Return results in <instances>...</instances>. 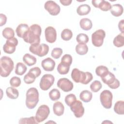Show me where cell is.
I'll use <instances>...</instances> for the list:
<instances>
[{
    "label": "cell",
    "mask_w": 124,
    "mask_h": 124,
    "mask_svg": "<svg viewBox=\"0 0 124 124\" xmlns=\"http://www.w3.org/2000/svg\"><path fill=\"white\" fill-rule=\"evenodd\" d=\"M92 3L95 8H98L103 11H108L110 10L111 5L109 2L104 0H92Z\"/></svg>",
    "instance_id": "9a60e30c"
},
{
    "label": "cell",
    "mask_w": 124,
    "mask_h": 124,
    "mask_svg": "<svg viewBox=\"0 0 124 124\" xmlns=\"http://www.w3.org/2000/svg\"><path fill=\"white\" fill-rule=\"evenodd\" d=\"M50 113L49 107L46 105H42L40 106L37 109L35 119L38 123H40L47 119Z\"/></svg>",
    "instance_id": "ba28073f"
},
{
    "label": "cell",
    "mask_w": 124,
    "mask_h": 124,
    "mask_svg": "<svg viewBox=\"0 0 124 124\" xmlns=\"http://www.w3.org/2000/svg\"><path fill=\"white\" fill-rule=\"evenodd\" d=\"M76 51L79 55H85L88 51V47L86 44H78L76 46Z\"/></svg>",
    "instance_id": "f1b7e54d"
},
{
    "label": "cell",
    "mask_w": 124,
    "mask_h": 124,
    "mask_svg": "<svg viewBox=\"0 0 124 124\" xmlns=\"http://www.w3.org/2000/svg\"><path fill=\"white\" fill-rule=\"evenodd\" d=\"M71 78L76 83H81L83 84H87L92 81L93 76L91 73L83 72L78 68H74L71 72Z\"/></svg>",
    "instance_id": "7a4b0ae2"
},
{
    "label": "cell",
    "mask_w": 124,
    "mask_h": 124,
    "mask_svg": "<svg viewBox=\"0 0 124 124\" xmlns=\"http://www.w3.org/2000/svg\"><path fill=\"white\" fill-rule=\"evenodd\" d=\"M113 95L111 92L107 90L103 91L100 95V102L104 108L109 109L112 106Z\"/></svg>",
    "instance_id": "8992f818"
},
{
    "label": "cell",
    "mask_w": 124,
    "mask_h": 124,
    "mask_svg": "<svg viewBox=\"0 0 124 124\" xmlns=\"http://www.w3.org/2000/svg\"><path fill=\"white\" fill-rule=\"evenodd\" d=\"M108 71V68L104 65H100L97 66L95 69V73L99 77H101L107 72Z\"/></svg>",
    "instance_id": "74e56055"
},
{
    "label": "cell",
    "mask_w": 124,
    "mask_h": 124,
    "mask_svg": "<svg viewBox=\"0 0 124 124\" xmlns=\"http://www.w3.org/2000/svg\"><path fill=\"white\" fill-rule=\"evenodd\" d=\"M56 123L55 122H50V121H49V122H46V123Z\"/></svg>",
    "instance_id": "c3c4849f"
},
{
    "label": "cell",
    "mask_w": 124,
    "mask_h": 124,
    "mask_svg": "<svg viewBox=\"0 0 124 124\" xmlns=\"http://www.w3.org/2000/svg\"><path fill=\"white\" fill-rule=\"evenodd\" d=\"M29 50L32 53L39 57H44L48 52L49 46L46 44H38L31 45L29 47Z\"/></svg>",
    "instance_id": "5b68a950"
},
{
    "label": "cell",
    "mask_w": 124,
    "mask_h": 124,
    "mask_svg": "<svg viewBox=\"0 0 124 124\" xmlns=\"http://www.w3.org/2000/svg\"><path fill=\"white\" fill-rule=\"evenodd\" d=\"M21 79L17 77H13L10 80V84L13 87H18L21 84Z\"/></svg>",
    "instance_id": "60d3db41"
},
{
    "label": "cell",
    "mask_w": 124,
    "mask_h": 124,
    "mask_svg": "<svg viewBox=\"0 0 124 124\" xmlns=\"http://www.w3.org/2000/svg\"><path fill=\"white\" fill-rule=\"evenodd\" d=\"M70 65V64L61 62L57 66V71L61 75H66L69 71Z\"/></svg>",
    "instance_id": "cb8c5ba5"
},
{
    "label": "cell",
    "mask_w": 124,
    "mask_h": 124,
    "mask_svg": "<svg viewBox=\"0 0 124 124\" xmlns=\"http://www.w3.org/2000/svg\"><path fill=\"white\" fill-rule=\"evenodd\" d=\"M49 97L52 101H56L60 99L61 93L57 89H53L49 93Z\"/></svg>",
    "instance_id": "d6a6232c"
},
{
    "label": "cell",
    "mask_w": 124,
    "mask_h": 124,
    "mask_svg": "<svg viewBox=\"0 0 124 124\" xmlns=\"http://www.w3.org/2000/svg\"><path fill=\"white\" fill-rule=\"evenodd\" d=\"M57 86L65 92H68L72 90L74 87L73 83L67 78L59 79L57 83Z\"/></svg>",
    "instance_id": "4fadbf2b"
},
{
    "label": "cell",
    "mask_w": 124,
    "mask_h": 124,
    "mask_svg": "<svg viewBox=\"0 0 124 124\" xmlns=\"http://www.w3.org/2000/svg\"><path fill=\"white\" fill-rule=\"evenodd\" d=\"M114 110L115 113L119 115L124 114V102L123 100L118 101L115 103L114 106Z\"/></svg>",
    "instance_id": "83f0119b"
},
{
    "label": "cell",
    "mask_w": 124,
    "mask_h": 124,
    "mask_svg": "<svg viewBox=\"0 0 124 124\" xmlns=\"http://www.w3.org/2000/svg\"><path fill=\"white\" fill-rule=\"evenodd\" d=\"M61 35V38L62 40L64 41H69L72 38L73 36V33L70 30L68 29H65L62 31Z\"/></svg>",
    "instance_id": "1f68e13d"
},
{
    "label": "cell",
    "mask_w": 124,
    "mask_h": 124,
    "mask_svg": "<svg viewBox=\"0 0 124 124\" xmlns=\"http://www.w3.org/2000/svg\"><path fill=\"white\" fill-rule=\"evenodd\" d=\"M113 45L117 47H121L124 45V33H121L117 35L113 39Z\"/></svg>",
    "instance_id": "4316f807"
},
{
    "label": "cell",
    "mask_w": 124,
    "mask_h": 124,
    "mask_svg": "<svg viewBox=\"0 0 124 124\" xmlns=\"http://www.w3.org/2000/svg\"><path fill=\"white\" fill-rule=\"evenodd\" d=\"M0 76L2 77L9 76L14 67L13 61L8 56H3L0 60Z\"/></svg>",
    "instance_id": "277c9868"
},
{
    "label": "cell",
    "mask_w": 124,
    "mask_h": 124,
    "mask_svg": "<svg viewBox=\"0 0 124 124\" xmlns=\"http://www.w3.org/2000/svg\"><path fill=\"white\" fill-rule=\"evenodd\" d=\"M76 100H77V98L76 95L73 93H71L65 96L64 99V101L66 104L69 107H70L71 104Z\"/></svg>",
    "instance_id": "ab89813d"
},
{
    "label": "cell",
    "mask_w": 124,
    "mask_h": 124,
    "mask_svg": "<svg viewBox=\"0 0 124 124\" xmlns=\"http://www.w3.org/2000/svg\"><path fill=\"white\" fill-rule=\"evenodd\" d=\"M45 9L51 16L58 15L61 10L60 6L53 0H48L46 1L44 5Z\"/></svg>",
    "instance_id": "8fae6325"
},
{
    "label": "cell",
    "mask_w": 124,
    "mask_h": 124,
    "mask_svg": "<svg viewBox=\"0 0 124 124\" xmlns=\"http://www.w3.org/2000/svg\"><path fill=\"white\" fill-rule=\"evenodd\" d=\"M46 40L49 43H54L57 39V32L56 29L52 27L48 26L45 30Z\"/></svg>",
    "instance_id": "5bb4252c"
},
{
    "label": "cell",
    "mask_w": 124,
    "mask_h": 124,
    "mask_svg": "<svg viewBox=\"0 0 124 124\" xmlns=\"http://www.w3.org/2000/svg\"><path fill=\"white\" fill-rule=\"evenodd\" d=\"M26 106L29 109H33L39 100V94L37 89L34 87L29 88L26 94Z\"/></svg>",
    "instance_id": "3957f363"
},
{
    "label": "cell",
    "mask_w": 124,
    "mask_h": 124,
    "mask_svg": "<svg viewBox=\"0 0 124 124\" xmlns=\"http://www.w3.org/2000/svg\"><path fill=\"white\" fill-rule=\"evenodd\" d=\"M42 29L40 25L35 24L30 27L28 31L23 37L24 41L31 45L38 44L40 42Z\"/></svg>",
    "instance_id": "6da1fadb"
},
{
    "label": "cell",
    "mask_w": 124,
    "mask_h": 124,
    "mask_svg": "<svg viewBox=\"0 0 124 124\" xmlns=\"http://www.w3.org/2000/svg\"><path fill=\"white\" fill-rule=\"evenodd\" d=\"M2 36L7 40L14 38L15 32L13 29L7 27L3 29L2 31Z\"/></svg>",
    "instance_id": "4dcf8cb0"
},
{
    "label": "cell",
    "mask_w": 124,
    "mask_h": 124,
    "mask_svg": "<svg viewBox=\"0 0 124 124\" xmlns=\"http://www.w3.org/2000/svg\"><path fill=\"white\" fill-rule=\"evenodd\" d=\"M102 81L108 85V86L110 85L115 80L116 78L113 74L109 71L101 77Z\"/></svg>",
    "instance_id": "e0dca14e"
},
{
    "label": "cell",
    "mask_w": 124,
    "mask_h": 124,
    "mask_svg": "<svg viewBox=\"0 0 124 124\" xmlns=\"http://www.w3.org/2000/svg\"><path fill=\"white\" fill-rule=\"evenodd\" d=\"M93 94L88 90H83L79 94V98L83 102L88 103L92 99Z\"/></svg>",
    "instance_id": "484cf974"
},
{
    "label": "cell",
    "mask_w": 124,
    "mask_h": 124,
    "mask_svg": "<svg viewBox=\"0 0 124 124\" xmlns=\"http://www.w3.org/2000/svg\"><path fill=\"white\" fill-rule=\"evenodd\" d=\"M106 36L105 31L102 29L96 31L92 34V42L93 45L96 47L101 46L104 42Z\"/></svg>",
    "instance_id": "52a82bcc"
},
{
    "label": "cell",
    "mask_w": 124,
    "mask_h": 124,
    "mask_svg": "<svg viewBox=\"0 0 124 124\" xmlns=\"http://www.w3.org/2000/svg\"><path fill=\"white\" fill-rule=\"evenodd\" d=\"M90 87L92 92L94 93H96L102 88V85L100 81L95 80L92 83V84L90 85Z\"/></svg>",
    "instance_id": "e575fe53"
},
{
    "label": "cell",
    "mask_w": 124,
    "mask_h": 124,
    "mask_svg": "<svg viewBox=\"0 0 124 124\" xmlns=\"http://www.w3.org/2000/svg\"><path fill=\"white\" fill-rule=\"evenodd\" d=\"M60 2L64 6H68L71 4L72 2V0H60Z\"/></svg>",
    "instance_id": "7dc6e473"
},
{
    "label": "cell",
    "mask_w": 124,
    "mask_h": 124,
    "mask_svg": "<svg viewBox=\"0 0 124 124\" xmlns=\"http://www.w3.org/2000/svg\"><path fill=\"white\" fill-rule=\"evenodd\" d=\"M61 62L71 65L72 62V57L71 55L68 54L64 55L61 59Z\"/></svg>",
    "instance_id": "b9f144b4"
},
{
    "label": "cell",
    "mask_w": 124,
    "mask_h": 124,
    "mask_svg": "<svg viewBox=\"0 0 124 124\" xmlns=\"http://www.w3.org/2000/svg\"><path fill=\"white\" fill-rule=\"evenodd\" d=\"M17 45L18 40L15 37L7 40L5 44L3 46V51L7 54H12L15 51L16 46Z\"/></svg>",
    "instance_id": "7c38bea8"
},
{
    "label": "cell",
    "mask_w": 124,
    "mask_h": 124,
    "mask_svg": "<svg viewBox=\"0 0 124 124\" xmlns=\"http://www.w3.org/2000/svg\"><path fill=\"white\" fill-rule=\"evenodd\" d=\"M19 124H37L38 123L37 122L35 117L34 116H31L28 118H21L19 120Z\"/></svg>",
    "instance_id": "8d00e7d4"
},
{
    "label": "cell",
    "mask_w": 124,
    "mask_h": 124,
    "mask_svg": "<svg viewBox=\"0 0 124 124\" xmlns=\"http://www.w3.org/2000/svg\"><path fill=\"white\" fill-rule=\"evenodd\" d=\"M124 19L119 21L118 24V28L121 33H124Z\"/></svg>",
    "instance_id": "bcb514c9"
},
{
    "label": "cell",
    "mask_w": 124,
    "mask_h": 124,
    "mask_svg": "<svg viewBox=\"0 0 124 124\" xmlns=\"http://www.w3.org/2000/svg\"><path fill=\"white\" fill-rule=\"evenodd\" d=\"M55 78L51 74H45L41 78L39 86L41 90L43 91L48 90L53 84Z\"/></svg>",
    "instance_id": "9c48e42d"
},
{
    "label": "cell",
    "mask_w": 124,
    "mask_h": 124,
    "mask_svg": "<svg viewBox=\"0 0 124 124\" xmlns=\"http://www.w3.org/2000/svg\"><path fill=\"white\" fill-rule=\"evenodd\" d=\"M76 40L79 44H86L89 41V37L85 33H79L77 36Z\"/></svg>",
    "instance_id": "d590c367"
},
{
    "label": "cell",
    "mask_w": 124,
    "mask_h": 124,
    "mask_svg": "<svg viewBox=\"0 0 124 124\" xmlns=\"http://www.w3.org/2000/svg\"><path fill=\"white\" fill-rule=\"evenodd\" d=\"M30 27L26 24H20L16 29V33L18 37L23 38L25 34L28 31Z\"/></svg>",
    "instance_id": "ac0fdd59"
},
{
    "label": "cell",
    "mask_w": 124,
    "mask_h": 124,
    "mask_svg": "<svg viewBox=\"0 0 124 124\" xmlns=\"http://www.w3.org/2000/svg\"><path fill=\"white\" fill-rule=\"evenodd\" d=\"M124 12L123 7L120 4H115L111 6L110 13L114 16L119 17L121 16Z\"/></svg>",
    "instance_id": "d6986e66"
},
{
    "label": "cell",
    "mask_w": 124,
    "mask_h": 124,
    "mask_svg": "<svg viewBox=\"0 0 124 124\" xmlns=\"http://www.w3.org/2000/svg\"><path fill=\"white\" fill-rule=\"evenodd\" d=\"M29 72L33 74L35 76L36 78L38 77L41 74V70L38 67H35L30 69Z\"/></svg>",
    "instance_id": "7bdbcfd3"
},
{
    "label": "cell",
    "mask_w": 124,
    "mask_h": 124,
    "mask_svg": "<svg viewBox=\"0 0 124 124\" xmlns=\"http://www.w3.org/2000/svg\"><path fill=\"white\" fill-rule=\"evenodd\" d=\"M91 7L86 4L79 5L77 9V13L79 16H85L88 15L91 11Z\"/></svg>",
    "instance_id": "603a6c76"
},
{
    "label": "cell",
    "mask_w": 124,
    "mask_h": 124,
    "mask_svg": "<svg viewBox=\"0 0 124 124\" xmlns=\"http://www.w3.org/2000/svg\"><path fill=\"white\" fill-rule=\"evenodd\" d=\"M71 111L76 118H81L84 113V108L82 102L78 100H75L70 106Z\"/></svg>",
    "instance_id": "30bf717a"
},
{
    "label": "cell",
    "mask_w": 124,
    "mask_h": 124,
    "mask_svg": "<svg viewBox=\"0 0 124 124\" xmlns=\"http://www.w3.org/2000/svg\"><path fill=\"white\" fill-rule=\"evenodd\" d=\"M6 93L8 97L12 99H16L19 96V92L17 89L12 87H8L6 90Z\"/></svg>",
    "instance_id": "d4e9b609"
},
{
    "label": "cell",
    "mask_w": 124,
    "mask_h": 124,
    "mask_svg": "<svg viewBox=\"0 0 124 124\" xmlns=\"http://www.w3.org/2000/svg\"><path fill=\"white\" fill-rule=\"evenodd\" d=\"M55 61L51 58L48 57L43 60L41 62V66L46 71H52L55 66Z\"/></svg>",
    "instance_id": "2e32d148"
},
{
    "label": "cell",
    "mask_w": 124,
    "mask_h": 124,
    "mask_svg": "<svg viewBox=\"0 0 124 124\" xmlns=\"http://www.w3.org/2000/svg\"><path fill=\"white\" fill-rule=\"evenodd\" d=\"M23 61L28 66H31L35 64L37 60L36 58L33 55L26 53L23 57Z\"/></svg>",
    "instance_id": "44dd1931"
},
{
    "label": "cell",
    "mask_w": 124,
    "mask_h": 124,
    "mask_svg": "<svg viewBox=\"0 0 124 124\" xmlns=\"http://www.w3.org/2000/svg\"><path fill=\"white\" fill-rule=\"evenodd\" d=\"M120 81H119L118 79H117V78L115 79V81L110 85H109L108 87L112 89H115L118 88L119 86H120Z\"/></svg>",
    "instance_id": "ee69618b"
},
{
    "label": "cell",
    "mask_w": 124,
    "mask_h": 124,
    "mask_svg": "<svg viewBox=\"0 0 124 124\" xmlns=\"http://www.w3.org/2000/svg\"><path fill=\"white\" fill-rule=\"evenodd\" d=\"M79 25L82 29L84 31L91 30L93 26L92 21L88 18H82L79 22Z\"/></svg>",
    "instance_id": "7402d4cb"
},
{
    "label": "cell",
    "mask_w": 124,
    "mask_h": 124,
    "mask_svg": "<svg viewBox=\"0 0 124 124\" xmlns=\"http://www.w3.org/2000/svg\"><path fill=\"white\" fill-rule=\"evenodd\" d=\"M53 110L54 113L58 116L62 115L64 111V107L62 103L59 101L54 103L53 106Z\"/></svg>",
    "instance_id": "ffe728a7"
},
{
    "label": "cell",
    "mask_w": 124,
    "mask_h": 124,
    "mask_svg": "<svg viewBox=\"0 0 124 124\" xmlns=\"http://www.w3.org/2000/svg\"><path fill=\"white\" fill-rule=\"evenodd\" d=\"M36 78L35 76L33 74L29 71V72L26 74L24 77V81L26 84H31L34 82Z\"/></svg>",
    "instance_id": "836d02e7"
},
{
    "label": "cell",
    "mask_w": 124,
    "mask_h": 124,
    "mask_svg": "<svg viewBox=\"0 0 124 124\" xmlns=\"http://www.w3.org/2000/svg\"><path fill=\"white\" fill-rule=\"evenodd\" d=\"M27 69L26 66L22 62L17 63L15 69V73L19 76H22L25 73Z\"/></svg>",
    "instance_id": "f546056e"
},
{
    "label": "cell",
    "mask_w": 124,
    "mask_h": 124,
    "mask_svg": "<svg viewBox=\"0 0 124 124\" xmlns=\"http://www.w3.org/2000/svg\"><path fill=\"white\" fill-rule=\"evenodd\" d=\"M0 26H2L3 25L5 24V23L7 21V17L5 15H4L3 14H0Z\"/></svg>",
    "instance_id": "f6af8a7d"
},
{
    "label": "cell",
    "mask_w": 124,
    "mask_h": 124,
    "mask_svg": "<svg viewBox=\"0 0 124 124\" xmlns=\"http://www.w3.org/2000/svg\"><path fill=\"white\" fill-rule=\"evenodd\" d=\"M62 54V49L59 47H56L52 49L51 53V55L53 58L55 59H58L60 58Z\"/></svg>",
    "instance_id": "f35d334b"
}]
</instances>
